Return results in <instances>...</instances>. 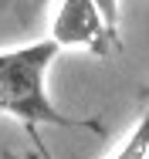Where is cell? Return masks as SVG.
<instances>
[{"label": "cell", "mask_w": 149, "mask_h": 159, "mask_svg": "<svg viewBox=\"0 0 149 159\" xmlns=\"http://www.w3.org/2000/svg\"><path fill=\"white\" fill-rule=\"evenodd\" d=\"M51 41L58 48H88L95 54H105L115 34L109 31L95 0H61V10L51 24Z\"/></svg>", "instance_id": "7a4b0ae2"}, {"label": "cell", "mask_w": 149, "mask_h": 159, "mask_svg": "<svg viewBox=\"0 0 149 159\" xmlns=\"http://www.w3.org/2000/svg\"><path fill=\"white\" fill-rule=\"evenodd\" d=\"M112 159H149V108L139 119V125L129 132V139L122 142V149Z\"/></svg>", "instance_id": "3957f363"}, {"label": "cell", "mask_w": 149, "mask_h": 159, "mask_svg": "<svg viewBox=\"0 0 149 159\" xmlns=\"http://www.w3.org/2000/svg\"><path fill=\"white\" fill-rule=\"evenodd\" d=\"M95 3H98V10H102V17H105L109 31L119 34V7H115V0H95Z\"/></svg>", "instance_id": "277c9868"}, {"label": "cell", "mask_w": 149, "mask_h": 159, "mask_svg": "<svg viewBox=\"0 0 149 159\" xmlns=\"http://www.w3.org/2000/svg\"><path fill=\"white\" fill-rule=\"evenodd\" d=\"M54 58H58V44L51 37L34 41L27 48L0 51V112H10L27 125L34 122H51L64 129L75 125L51 105L44 92V75Z\"/></svg>", "instance_id": "6da1fadb"}]
</instances>
